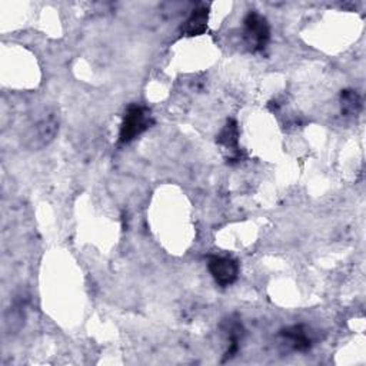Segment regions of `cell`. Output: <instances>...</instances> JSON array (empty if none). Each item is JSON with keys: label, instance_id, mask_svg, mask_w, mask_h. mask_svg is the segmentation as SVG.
<instances>
[{"label": "cell", "instance_id": "7a4b0ae2", "mask_svg": "<svg viewBox=\"0 0 366 366\" xmlns=\"http://www.w3.org/2000/svg\"><path fill=\"white\" fill-rule=\"evenodd\" d=\"M59 131V122L53 113L45 114L26 132L25 146L31 151H41L48 146Z\"/></svg>", "mask_w": 366, "mask_h": 366}, {"label": "cell", "instance_id": "8992f818", "mask_svg": "<svg viewBox=\"0 0 366 366\" xmlns=\"http://www.w3.org/2000/svg\"><path fill=\"white\" fill-rule=\"evenodd\" d=\"M208 21H209V9L208 6H199L192 11L190 16L185 22V26L182 28V32L186 36H200L208 29Z\"/></svg>", "mask_w": 366, "mask_h": 366}, {"label": "cell", "instance_id": "ba28073f", "mask_svg": "<svg viewBox=\"0 0 366 366\" xmlns=\"http://www.w3.org/2000/svg\"><path fill=\"white\" fill-rule=\"evenodd\" d=\"M226 335H227L229 348L225 353L223 362L227 360V359H232L235 356V353L239 350V343H240L242 335H243L242 323L239 321H233V319L226 321Z\"/></svg>", "mask_w": 366, "mask_h": 366}, {"label": "cell", "instance_id": "6da1fadb", "mask_svg": "<svg viewBox=\"0 0 366 366\" xmlns=\"http://www.w3.org/2000/svg\"><path fill=\"white\" fill-rule=\"evenodd\" d=\"M152 125L151 112L141 104H131L122 120L120 131H119V142L120 144H131L144 132H146Z\"/></svg>", "mask_w": 366, "mask_h": 366}, {"label": "cell", "instance_id": "52a82bcc", "mask_svg": "<svg viewBox=\"0 0 366 366\" xmlns=\"http://www.w3.org/2000/svg\"><path fill=\"white\" fill-rule=\"evenodd\" d=\"M216 142L220 146L232 149L236 154V156H239V127L236 124V120L233 119L226 120V125L217 135Z\"/></svg>", "mask_w": 366, "mask_h": 366}, {"label": "cell", "instance_id": "3957f363", "mask_svg": "<svg viewBox=\"0 0 366 366\" xmlns=\"http://www.w3.org/2000/svg\"><path fill=\"white\" fill-rule=\"evenodd\" d=\"M245 25V39L252 52L264 50L271 41V26L258 12H249L243 21Z\"/></svg>", "mask_w": 366, "mask_h": 366}, {"label": "cell", "instance_id": "5b68a950", "mask_svg": "<svg viewBox=\"0 0 366 366\" xmlns=\"http://www.w3.org/2000/svg\"><path fill=\"white\" fill-rule=\"evenodd\" d=\"M281 336L298 352H306L313 346V339L305 325H292L281 330Z\"/></svg>", "mask_w": 366, "mask_h": 366}, {"label": "cell", "instance_id": "9c48e42d", "mask_svg": "<svg viewBox=\"0 0 366 366\" xmlns=\"http://www.w3.org/2000/svg\"><path fill=\"white\" fill-rule=\"evenodd\" d=\"M340 110L345 116H357L362 110V99L353 89H345L340 93Z\"/></svg>", "mask_w": 366, "mask_h": 366}, {"label": "cell", "instance_id": "277c9868", "mask_svg": "<svg viewBox=\"0 0 366 366\" xmlns=\"http://www.w3.org/2000/svg\"><path fill=\"white\" fill-rule=\"evenodd\" d=\"M208 269L215 282L222 288L233 285L239 276L237 262L227 257H210Z\"/></svg>", "mask_w": 366, "mask_h": 366}]
</instances>
